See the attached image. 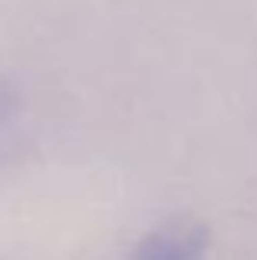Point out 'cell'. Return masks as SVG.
Here are the masks:
<instances>
[{
  "mask_svg": "<svg viewBox=\"0 0 257 260\" xmlns=\"http://www.w3.org/2000/svg\"><path fill=\"white\" fill-rule=\"evenodd\" d=\"M208 250V231L195 221L162 224L135 247L132 260H201Z\"/></svg>",
  "mask_w": 257,
  "mask_h": 260,
  "instance_id": "1",
  "label": "cell"
}]
</instances>
